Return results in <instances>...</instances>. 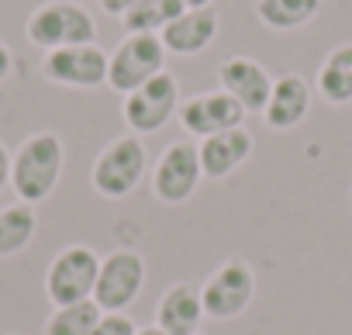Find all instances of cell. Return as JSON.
I'll return each mask as SVG.
<instances>
[{"label": "cell", "mask_w": 352, "mask_h": 335, "mask_svg": "<svg viewBox=\"0 0 352 335\" xmlns=\"http://www.w3.org/2000/svg\"><path fill=\"white\" fill-rule=\"evenodd\" d=\"M135 335H166V332H162L159 325H138V332H135Z\"/></svg>", "instance_id": "484cf974"}, {"label": "cell", "mask_w": 352, "mask_h": 335, "mask_svg": "<svg viewBox=\"0 0 352 335\" xmlns=\"http://www.w3.org/2000/svg\"><path fill=\"white\" fill-rule=\"evenodd\" d=\"M11 187V149L0 142V191Z\"/></svg>", "instance_id": "603a6c76"}, {"label": "cell", "mask_w": 352, "mask_h": 335, "mask_svg": "<svg viewBox=\"0 0 352 335\" xmlns=\"http://www.w3.org/2000/svg\"><path fill=\"white\" fill-rule=\"evenodd\" d=\"M11 335H18V332H11Z\"/></svg>", "instance_id": "83f0119b"}, {"label": "cell", "mask_w": 352, "mask_h": 335, "mask_svg": "<svg viewBox=\"0 0 352 335\" xmlns=\"http://www.w3.org/2000/svg\"><path fill=\"white\" fill-rule=\"evenodd\" d=\"M145 256L138 249H114L100 259L94 304L104 314H124L145 287Z\"/></svg>", "instance_id": "ba28073f"}, {"label": "cell", "mask_w": 352, "mask_h": 335, "mask_svg": "<svg viewBox=\"0 0 352 335\" xmlns=\"http://www.w3.org/2000/svg\"><path fill=\"white\" fill-rule=\"evenodd\" d=\"M131 4H135V0H100L104 14H111V18H121V14H124Z\"/></svg>", "instance_id": "d4e9b609"}, {"label": "cell", "mask_w": 352, "mask_h": 335, "mask_svg": "<svg viewBox=\"0 0 352 335\" xmlns=\"http://www.w3.org/2000/svg\"><path fill=\"white\" fill-rule=\"evenodd\" d=\"M184 11H187L184 0H135L121 14V28H124V35H159Z\"/></svg>", "instance_id": "ac0fdd59"}, {"label": "cell", "mask_w": 352, "mask_h": 335, "mask_svg": "<svg viewBox=\"0 0 352 335\" xmlns=\"http://www.w3.org/2000/svg\"><path fill=\"white\" fill-rule=\"evenodd\" d=\"M166 45L159 35H124L114 52H107V87L114 94H131L166 69Z\"/></svg>", "instance_id": "8992f818"}, {"label": "cell", "mask_w": 352, "mask_h": 335, "mask_svg": "<svg viewBox=\"0 0 352 335\" xmlns=\"http://www.w3.org/2000/svg\"><path fill=\"white\" fill-rule=\"evenodd\" d=\"M321 0H256V18L270 32H297L314 21Z\"/></svg>", "instance_id": "ffe728a7"}, {"label": "cell", "mask_w": 352, "mask_h": 335, "mask_svg": "<svg viewBox=\"0 0 352 335\" xmlns=\"http://www.w3.org/2000/svg\"><path fill=\"white\" fill-rule=\"evenodd\" d=\"M214 4V0H184V8L187 11H197V8H211Z\"/></svg>", "instance_id": "4316f807"}, {"label": "cell", "mask_w": 352, "mask_h": 335, "mask_svg": "<svg viewBox=\"0 0 352 335\" xmlns=\"http://www.w3.org/2000/svg\"><path fill=\"white\" fill-rule=\"evenodd\" d=\"M221 18L214 8H197V11H184L173 25H166L159 32L162 45L169 56H201L214 39H218Z\"/></svg>", "instance_id": "9a60e30c"}, {"label": "cell", "mask_w": 352, "mask_h": 335, "mask_svg": "<svg viewBox=\"0 0 352 335\" xmlns=\"http://www.w3.org/2000/svg\"><path fill=\"white\" fill-rule=\"evenodd\" d=\"M201 180H204V170H201L197 142L176 138V142H169L159 152V162L152 170V197L159 204H166V208L187 204L197 194Z\"/></svg>", "instance_id": "5b68a950"}, {"label": "cell", "mask_w": 352, "mask_h": 335, "mask_svg": "<svg viewBox=\"0 0 352 335\" xmlns=\"http://www.w3.org/2000/svg\"><path fill=\"white\" fill-rule=\"evenodd\" d=\"M25 35L35 49L52 52L66 45H90L97 39V25L80 0H45L28 14Z\"/></svg>", "instance_id": "3957f363"}, {"label": "cell", "mask_w": 352, "mask_h": 335, "mask_svg": "<svg viewBox=\"0 0 352 335\" xmlns=\"http://www.w3.org/2000/svg\"><path fill=\"white\" fill-rule=\"evenodd\" d=\"M42 76L66 90H97L107 83V52L97 42L52 49L42 59Z\"/></svg>", "instance_id": "30bf717a"}, {"label": "cell", "mask_w": 352, "mask_h": 335, "mask_svg": "<svg viewBox=\"0 0 352 335\" xmlns=\"http://www.w3.org/2000/svg\"><path fill=\"white\" fill-rule=\"evenodd\" d=\"M218 83L228 97H235L245 114H263L270 90H273V76L266 73L263 63H256L252 56H228L218 66Z\"/></svg>", "instance_id": "7c38bea8"}, {"label": "cell", "mask_w": 352, "mask_h": 335, "mask_svg": "<svg viewBox=\"0 0 352 335\" xmlns=\"http://www.w3.org/2000/svg\"><path fill=\"white\" fill-rule=\"evenodd\" d=\"M14 73V56H11V49H8V42L0 39V83H4L8 76Z\"/></svg>", "instance_id": "cb8c5ba5"}, {"label": "cell", "mask_w": 352, "mask_h": 335, "mask_svg": "<svg viewBox=\"0 0 352 335\" xmlns=\"http://www.w3.org/2000/svg\"><path fill=\"white\" fill-rule=\"evenodd\" d=\"M204 321V304H201V287L180 280L166 287V294L155 304V325L166 335H197Z\"/></svg>", "instance_id": "2e32d148"}, {"label": "cell", "mask_w": 352, "mask_h": 335, "mask_svg": "<svg viewBox=\"0 0 352 335\" xmlns=\"http://www.w3.org/2000/svg\"><path fill=\"white\" fill-rule=\"evenodd\" d=\"M97 273H100V256L90 246L73 242L52 256V263L45 270V294L56 307L94 301Z\"/></svg>", "instance_id": "52a82bcc"}, {"label": "cell", "mask_w": 352, "mask_h": 335, "mask_svg": "<svg viewBox=\"0 0 352 335\" xmlns=\"http://www.w3.org/2000/svg\"><path fill=\"white\" fill-rule=\"evenodd\" d=\"M311 114V87L300 73H280L273 76V90L263 111L266 128L273 131H290L297 125H304V118Z\"/></svg>", "instance_id": "4fadbf2b"}, {"label": "cell", "mask_w": 352, "mask_h": 335, "mask_svg": "<svg viewBox=\"0 0 352 335\" xmlns=\"http://www.w3.org/2000/svg\"><path fill=\"white\" fill-rule=\"evenodd\" d=\"M104 318V311L94 301H80V304H66L56 307L42 328V335H94L97 321Z\"/></svg>", "instance_id": "44dd1931"}, {"label": "cell", "mask_w": 352, "mask_h": 335, "mask_svg": "<svg viewBox=\"0 0 352 335\" xmlns=\"http://www.w3.org/2000/svg\"><path fill=\"white\" fill-rule=\"evenodd\" d=\"M145 170H148L145 142L128 131V135L111 138V142L97 152V159H94V166H90V184H94V191H97L104 201H124V197H131V191L142 184Z\"/></svg>", "instance_id": "7a4b0ae2"}, {"label": "cell", "mask_w": 352, "mask_h": 335, "mask_svg": "<svg viewBox=\"0 0 352 335\" xmlns=\"http://www.w3.org/2000/svg\"><path fill=\"white\" fill-rule=\"evenodd\" d=\"M180 80H176L169 69H162L159 76H152L148 83H142L138 90L124 94L121 100V118L128 125L131 135H152V131H162L176 111H180Z\"/></svg>", "instance_id": "277c9868"}, {"label": "cell", "mask_w": 352, "mask_h": 335, "mask_svg": "<svg viewBox=\"0 0 352 335\" xmlns=\"http://www.w3.org/2000/svg\"><path fill=\"white\" fill-rule=\"evenodd\" d=\"M176 121H180V128L187 135L208 138V135H218V131H228V128H242L245 107L235 97H228L225 90H204V94L180 100Z\"/></svg>", "instance_id": "8fae6325"}, {"label": "cell", "mask_w": 352, "mask_h": 335, "mask_svg": "<svg viewBox=\"0 0 352 335\" xmlns=\"http://www.w3.org/2000/svg\"><path fill=\"white\" fill-rule=\"evenodd\" d=\"M252 297H256V270L245 259H225L201 283L204 318H214V321L239 318L242 311H249Z\"/></svg>", "instance_id": "9c48e42d"}, {"label": "cell", "mask_w": 352, "mask_h": 335, "mask_svg": "<svg viewBox=\"0 0 352 335\" xmlns=\"http://www.w3.org/2000/svg\"><path fill=\"white\" fill-rule=\"evenodd\" d=\"M66 145L56 131H32L11 152V191L21 204H42L63 180Z\"/></svg>", "instance_id": "6da1fadb"}, {"label": "cell", "mask_w": 352, "mask_h": 335, "mask_svg": "<svg viewBox=\"0 0 352 335\" xmlns=\"http://www.w3.org/2000/svg\"><path fill=\"white\" fill-rule=\"evenodd\" d=\"M38 232V215L32 204H8L0 208V259H11L32 246Z\"/></svg>", "instance_id": "d6986e66"}, {"label": "cell", "mask_w": 352, "mask_h": 335, "mask_svg": "<svg viewBox=\"0 0 352 335\" xmlns=\"http://www.w3.org/2000/svg\"><path fill=\"white\" fill-rule=\"evenodd\" d=\"M252 135L249 128H228V131H218V135H208L197 142V152H201V170L208 180H228L239 166L252 155Z\"/></svg>", "instance_id": "5bb4252c"}, {"label": "cell", "mask_w": 352, "mask_h": 335, "mask_svg": "<svg viewBox=\"0 0 352 335\" xmlns=\"http://www.w3.org/2000/svg\"><path fill=\"white\" fill-rule=\"evenodd\" d=\"M197 335H201V332H197Z\"/></svg>", "instance_id": "f1b7e54d"}, {"label": "cell", "mask_w": 352, "mask_h": 335, "mask_svg": "<svg viewBox=\"0 0 352 335\" xmlns=\"http://www.w3.org/2000/svg\"><path fill=\"white\" fill-rule=\"evenodd\" d=\"M138 325L128 318V314H104L94 328V335H135Z\"/></svg>", "instance_id": "7402d4cb"}, {"label": "cell", "mask_w": 352, "mask_h": 335, "mask_svg": "<svg viewBox=\"0 0 352 335\" xmlns=\"http://www.w3.org/2000/svg\"><path fill=\"white\" fill-rule=\"evenodd\" d=\"M314 90H318V97H321L324 104H331V107L352 104V42L335 45V49L321 59Z\"/></svg>", "instance_id": "e0dca14e"}]
</instances>
